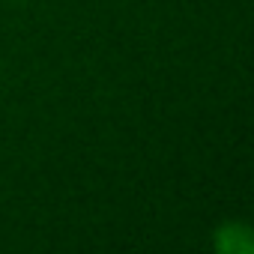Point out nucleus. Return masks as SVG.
<instances>
[{"mask_svg": "<svg viewBox=\"0 0 254 254\" xmlns=\"http://www.w3.org/2000/svg\"><path fill=\"white\" fill-rule=\"evenodd\" d=\"M215 248L221 254H251L254 251V236H251L248 224L227 221L215 230Z\"/></svg>", "mask_w": 254, "mask_h": 254, "instance_id": "1", "label": "nucleus"}]
</instances>
